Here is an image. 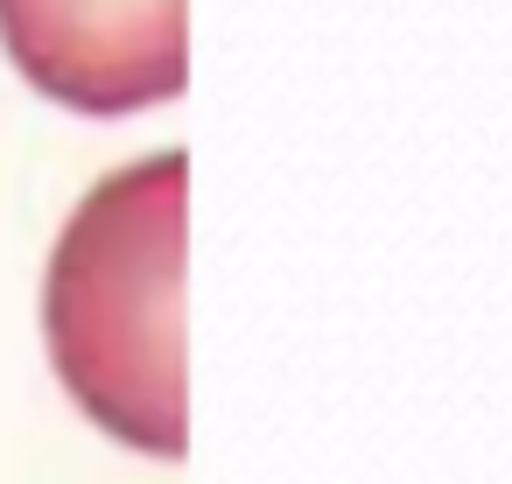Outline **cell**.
Returning a JSON list of instances; mask_svg holds the SVG:
<instances>
[{
	"label": "cell",
	"instance_id": "cell-1",
	"mask_svg": "<svg viewBox=\"0 0 512 484\" xmlns=\"http://www.w3.org/2000/svg\"><path fill=\"white\" fill-rule=\"evenodd\" d=\"M183 155L99 183L57 239L43 330L71 400L141 456L176 463L183 421Z\"/></svg>",
	"mask_w": 512,
	"mask_h": 484
},
{
	"label": "cell",
	"instance_id": "cell-2",
	"mask_svg": "<svg viewBox=\"0 0 512 484\" xmlns=\"http://www.w3.org/2000/svg\"><path fill=\"white\" fill-rule=\"evenodd\" d=\"M0 50L57 106L120 120L183 92V0H0Z\"/></svg>",
	"mask_w": 512,
	"mask_h": 484
}]
</instances>
